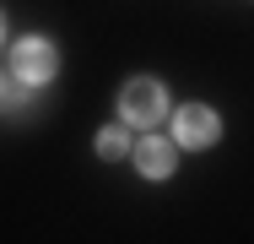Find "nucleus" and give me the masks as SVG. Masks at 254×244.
I'll return each mask as SVG.
<instances>
[{
  "instance_id": "obj_1",
  "label": "nucleus",
  "mask_w": 254,
  "mask_h": 244,
  "mask_svg": "<svg viewBox=\"0 0 254 244\" xmlns=\"http://www.w3.org/2000/svg\"><path fill=\"white\" fill-rule=\"evenodd\" d=\"M119 114H125L130 125H157V120L168 114V93H162V82H152V76L125 82V93H119Z\"/></svg>"
},
{
  "instance_id": "obj_2",
  "label": "nucleus",
  "mask_w": 254,
  "mask_h": 244,
  "mask_svg": "<svg viewBox=\"0 0 254 244\" xmlns=\"http://www.w3.org/2000/svg\"><path fill=\"white\" fill-rule=\"evenodd\" d=\"M54 65H60V54H54V44L49 38H16L11 44V76L16 82H49L54 76Z\"/></svg>"
},
{
  "instance_id": "obj_5",
  "label": "nucleus",
  "mask_w": 254,
  "mask_h": 244,
  "mask_svg": "<svg viewBox=\"0 0 254 244\" xmlns=\"http://www.w3.org/2000/svg\"><path fill=\"white\" fill-rule=\"evenodd\" d=\"M98 152L103 157H125V152H130V136H125L119 125H108V130L98 136Z\"/></svg>"
},
{
  "instance_id": "obj_4",
  "label": "nucleus",
  "mask_w": 254,
  "mask_h": 244,
  "mask_svg": "<svg viewBox=\"0 0 254 244\" xmlns=\"http://www.w3.org/2000/svg\"><path fill=\"white\" fill-rule=\"evenodd\" d=\"M135 163H141V174H146V179H168L179 157H173V141H162V136H146V141L135 146Z\"/></svg>"
},
{
  "instance_id": "obj_6",
  "label": "nucleus",
  "mask_w": 254,
  "mask_h": 244,
  "mask_svg": "<svg viewBox=\"0 0 254 244\" xmlns=\"http://www.w3.org/2000/svg\"><path fill=\"white\" fill-rule=\"evenodd\" d=\"M5 109H22V82H16V76L5 82Z\"/></svg>"
},
{
  "instance_id": "obj_3",
  "label": "nucleus",
  "mask_w": 254,
  "mask_h": 244,
  "mask_svg": "<svg viewBox=\"0 0 254 244\" xmlns=\"http://www.w3.org/2000/svg\"><path fill=\"white\" fill-rule=\"evenodd\" d=\"M216 114L205 109V103H190V109H179V141L184 146H211L216 141Z\"/></svg>"
}]
</instances>
